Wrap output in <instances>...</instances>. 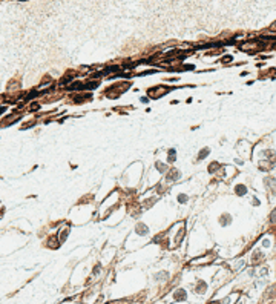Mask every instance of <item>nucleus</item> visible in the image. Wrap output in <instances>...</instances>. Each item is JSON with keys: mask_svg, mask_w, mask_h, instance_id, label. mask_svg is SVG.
I'll return each mask as SVG.
<instances>
[{"mask_svg": "<svg viewBox=\"0 0 276 304\" xmlns=\"http://www.w3.org/2000/svg\"><path fill=\"white\" fill-rule=\"evenodd\" d=\"M236 194H238V195H244V194H245V187H244V186H238V187H236Z\"/></svg>", "mask_w": 276, "mask_h": 304, "instance_id": "obj_2", "label": "nucleus"}, {"mask_svg": "<svg viewBox=\"0 0 276 304\" xmlns=\"http://www.w3.org/2000/svg\"><path fill=\"white\" fill-rule=\"evenodd\" d=\"M207 154H209V149H206V151H201V154H199V158H204Z\"/></svg>", "mask_w": 276, "mask_h": 304, "instance_id": "obj_5", "label": "nucleus"}, {"mask_svg": "<svg viewBox=\"0 0 276 304\" xmlns=\"http://www.w3.org/2000/svg\"><path fill=\"white\" fill-rule=\"evenodd\" d=\"M175 298H176V300H180V298H181V300H184V298H186V295H184V292H178V293L175 295Z\"/></svg>", "mask_w": 276, "mask_h": 304, "instance_id": "obj_4", "label": "nucleus"}, {"mask_svg": "<svg viewBox=\"0 0 276 304\" xmlns=\"http://www.w3.org/2000/svg\"><path fill=\"white\" fill-rule=\"evenodd\" d=\"M138 232H140V233H147V230H146V226L140 224V226H138Z\"/></svg>", "mask_w": 276, "mask_h": 304, "instance_id": "obj_3", "label": "nucleus"}, {"mask_svg": "<svg viewBox=\"0 0 276 304\" xmlns=\"http://www.w3.org/2000/svg\"><path fill=\"white\" fill-rule=\"evenodd\" d=\"M270 220H272V223H276V209H275V212L272 214V218H270Z\"/></svg>", "mask_w": 276, "mask_h": 304, "instance_id": "obj_6", "label": "nucleus"}, {"mask_svg": "<svg viewBox=\"0 0 276 304\" xmlns=\"http://www.w3.org/2000/svg\"><path fill=\"white\" fill-rule=\"evenodd\" d=\"M270 31H276V22L273 23V25H272V26H270Z\"/></svg>", "mask_w": 276, "mask_h": 304, "instance_id": "obj_7", "label": "nucleus"}, {"mask_svg": "<svg viewBox=\"0 0 276 304\" xmlns=\"http://www.w3.org/2000/svg\"><path fill=\"white\" fill-rule=\"evenodd\" d=\"M262 46L259 43H253V42H248V43H244L239 46V49L241 51H244V52H248V54H253V52H256L258 49H261Z\"/></svg>", "mask_w": 276, "mask_h": 304, "instance_id": "obj_1", "label": "nucleus"}]
</instances>
